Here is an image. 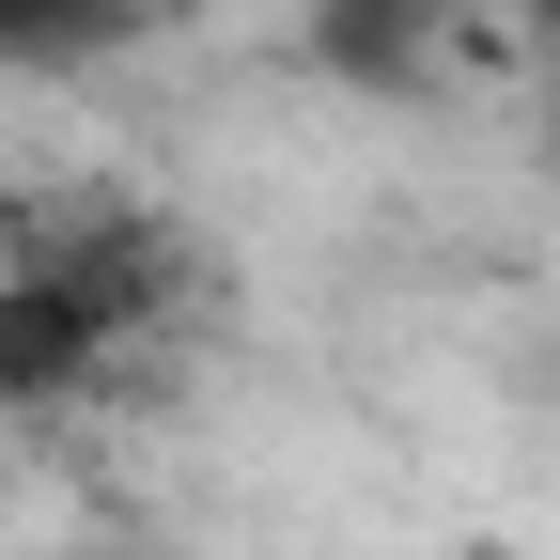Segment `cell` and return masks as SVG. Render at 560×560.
Wrapping results in <instances>:
<instances>
[{"label": "cell", "mask_w": 560, "mask_h": 560, "mask_svg": "<svg viewBox=\"0 0 560 560\" xmlns=\"http://www.w3.org/2000/svg\"><path fill=\"white\" fill-rule=\"evenodd\" d=\"M202 312L219 265L172 202L140 187H32L0 219V420H94L125 389H156Z\"/></svg>", "instance_id": "1"}, {"label": "cell", "mask_w": 560, "mask_h": 560, "mask_svg": "<svg viewBox=\"0 0 560 560\" xmlns=\"http://www.w3.org/2000/svg\"><path fill=\"white\" fill-rule=\"evenodd\" d=\"M452 32V0H296V47L327 79H420Z\"/></svg>", "instance_id": "2"}, {"label": "cell", "mask_w": 560, "mask_h": 560, "mask_svg": "<svg viewBox=\"0 0 560 560\" xmlns=\"http://www.w3.org/2000/svg\"><path fill=\"white\" fill-rule=\"evenodd\" d=\"M156 0H0V62H109Z\"/></svg>", "instance_id": "3"}]
</instances>
